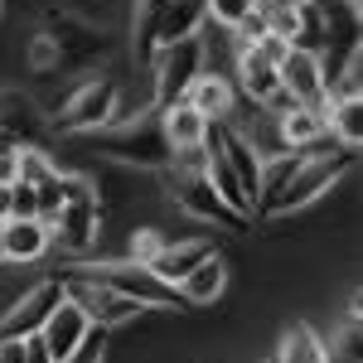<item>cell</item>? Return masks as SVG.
I'll list each match as a JSON object with an SVG mask.
<instances>
[{"label": "cell", "mask_w": 363, "mask_h": 363, "mask_svg": "<svg viewBox=\"0 0 363 363\" xmlns=\"http://www.w3.org/2000/svg\"><path fill=\"white\" fill-rule=\"evenodd\" d=\"M97 150L121 160V165H140V169H169L174 165V145L165 140L160 112L131 116V121H116L107 131H97Z\"/></svg>", "instance_id": "6da1fadb"}, {"label": "cell", "mask_w": 363, "mask_h": 363, "mask_svg": "<svg viewBox=\"0 0 363 363\" xmlns=\"http://www.w3.org/2000/svg\"><path fill=\"white\" fill-rule=\"evenodd\" d=\"M354 155L359 150H335V155H301V165H296V174L286 179V189L277 194V203H272V218L277 213H296V208H306V203H315L320 194H330L339 179L354 169Z\"/></svg>", "instance_id": "7a4b0ae2"}, {"label": "cell", "mask_w": 363, "mask_h": 363, "mask_svg": "<svg viewBox=\"0 0 363 363\" xmlns=\"http://www.w3.org/2000/svg\"><path fill=\"white\" fill-rule=\"evenodd\" d=\"M73 277L83 281H97V286H112L121 296H131L140 306H179V291L160 281L145 262H107V267H78Z\"/></svg>", "instance_id": "3957f363"}, {"label": "cell", "mask_w": 363, "mask_h": 363, "mask_svg": "<svg viewBox=\"0 0 363 363\" xmlns=\"http://www.w3.org/2000/svg\"><path fill=\"white\" fill-rule=\"evenodd\" d=\"M203 73V39L189 34V39H169L155 49V102L169 107V102H184V92Z\"/></svg>", "instance_id": "277c9868"}, {"label": "cell", "mask_w": 363, "mask_h": 363, "mask_svg": "<svg viewBox=\"0 0 363 363\" xmlns=\"http://www.w3.org/2000/svg\"><path fill=\"white\" fill-rule=\"evenodd\" d=\"M165 179H169V194H174V203H179L184 213H194V218H203V223H228L233 233H242V228H247V213L228 208L223 199H218V189L203 179V169H189V174H174V169H165Z\"/></svg>", "instance_id": "5b68a950"}, {"label": "cell", "mask_w": 363, "mask_h": 363, "mask_svg": "<svg viewBox=\"0 0 363 363\" xmlns=\"http://www.w3.org/2000/svg\"><path fill=\"white\" fill-rule=\"evenodd\" d=\"M44 39L54 44L58 54V73L63 68H87V63H97V58L107 54V39H102V29L83 25V20H73V15H49L44 20Z\"/></svg>", "instance_id": "8992f818"}, {"label": "cell", "mask_w": 363, "mask_h": 363, "mask_svg": "<svg viewBox=\"0 0 363 363\" xmlns=\"http://www.w3.org/2000/svg\"><path fill=\"white\" fill-rule=\"evenodd\" d=\"M112 116H116V83L112 78H92V83H83L68 97L58 126H63L68 136H78V131H102Z\"/></svg>", "instance_id": "52a82bcc"}, {"label": "cell", "mask_w": 363, "mask_h": 363, "mask_svg": "<svg viewBox=\"0 0 363 363\" xmlns=\"http://www.w3.org/2000/svg\"><path fill=\"white\" fill-rule=\"evenodd\" d=\"M63 296H73L78 306H83V315L92 320V330H112V325H126L131 315H140V301H131V296H121V291H112V286H97V281H83L73 277L68 286H63Z\"/></svg>", "instance_id": "ba28073f"}, {"label": "cell", "mask_w": 363, "mask_h": 363, "mask_svg": "<svg viewBox=\"0 0 363 363\" xmlns=\"http://www.w3.org/2000/svg\"><path fill=\"white\" fill-rule=\"evenodd\" d=\"M63 301V281H39L34 291H25L15 306L0 315V339H29L39 335V325L49 320V310Z\"/></svg>", "instance_id": "9c48e42d"}, {"label": "cell", "mask_w": 363, "mask_h": 363, "mask_svg": "<svg viewBox=\"0 0 363 363\" xmlns=\"http://www.w3.org/2000/svg\"><path fill=\"white\" fill-rule=\"evenodd\" d=\"M277 73H281V87H286L301 107H320V102L330 97L325 63H320V54H310V49H291V54L277 63Z\"/></svg>", "instance_id": "30bf717a"}, {"label": "cell", "mask_w": 363, "mask_h": 363, "mask_svg": "<svg viewBox=\"0 0 363 363\" xmlns=\"http://www.w3.org/2000/svg\"><path fill=\"white\" fill-rule=\"evenodd\" d=\"M87 330H92V320L83 315V306L73 301V296H63L54 310H49V320L39 325V339H44V349H49V359L63 363L78 344L87 339Z\"/></svg>", "instance_id": "8fae6325"}, {"label": "cell", "mask_w": 363, "mask_h": 363, "mask_svg": "<svg viewBox=\"0 0 363 363\" xmlns=\"http://www.w3.org/2000/svg\"><path fill=\"white\" fill-rule=\"evenodd\" d=\"M97 223H102L97 194L68 199V203L58 208V218H54V228H49V238H58V242H63V252H87V247H92V238H97Z\"/></svg>", "instance_id": "7c38bea8"}, {"label": "cell", "mask_w": 363, "mask_h": 363, "mask_svg": "<svg viewBox=\"0 0 363 363\" xmlns=\"http://www.w3.org/2000/svg\"><path fill=\"white\" fill-rule=\"evenodd\" d=\"M208 140H213V145H218V150L228 155V165H233V174L242 179V189H247V199L257 203V179H262V155H257V150H252V145H247L242 136H238L233 126H223V121H218V126L208 121Z\"/></svg>", "instance_id": "4fadbf2b"}, {"label": "cell", "mask_w": 363, "mask_h": 363, "mask_svg": "<svg viewBox=\"0 0 363 363\" xmlns=\"http://www.w3.org/2000/svg\"><path fill=\"white\" fill-rule=\"evenodd\" d=\"M213 252H218V247H213V242H203V238H189V242H165V252L150 262V272H155L160 281H169V286H179V281L189 277L203 257H213Z\"/></svg>", "instance_id": "5bb4252c"}, {"label": "cell", "mask_w": 363, "mask_h": 363, "mask_svg": "<svg viewBox=\"0 0 363 363\" xmlns=\"http://www.w3.org/2000/svg\"><path fill=\"white\" fill-rule=\"evenodd\" d=\"M203 145H208V150H203V179L218 189V199H223L228 208H238V213H252V199H247V189H242V179L233 174L228 155H223V150H218V145H213L208 136H203Z\"/></svg>", "instance_id": "9a60e30c"}, {"label": "cell", "mask_w": 363, "mask_h": 363, "mask_svg": "<svg viewBox=\"0 0 363 363\" xmlns=\"http://www.w3.org/2000/svg\"><path fill=\"white\" fill-rule=\"evenodd\" d=\"M160 126H165V140L174 145V150H199L203 136H208V116H199L189 102L160 107Z\"/></svg>", "instance_id": "2e32d148"}, {"label": "cell", "mask_w": 363, "mask_h": 363, "mask_svg": "<svg viewBox=\"0 0 363 363\" xmlns=\"http://www.w3.org/2000/svg\"><path fill=\"white\" fill-rule=\"evenodd\" d=\"M54 238H49V223L39 218H5V262H34L44 257Z\"/></svg>", "instance_id": "e0dca14e"}, {"label": "cell", "mask_w": 363, "mask_h": 363, "mask_svg": "<svg viewBox=\"0 0 363 363\" xmlns=\"http://www.w3.org/2000/svg\"><path fill=\"white\" fill-rule=\"evenodd\" d=\"M223 281H228L223 257L213 252V257H203V262H199V267L179 281L174 291H179V301H189V306H208V301H218V296H223Z\"/></svg>", "instance_id": "ac0fdd59"}, {"label": "cell", "mask_w": 363, "mask_h": 363, "mask_svg": "<svg viewBox=\"0 0 363 363\" xmlns=\"http://www.w3.org/2000/svg\"><path fill=\"white\" fill-rule=\"evenodd\" d=\"M238 78H242V87H247L252 102H272L281 92V73L272 58H262L257 49H242L238 54Z\"/></svg>", "instance_id": "d6986e66"}, {"label": "cell", "mask_w": 363, "mask_h": 363, "mask_svg": "<svg viewBox=\"0 0 363 363\" xmlns=\"http://www.w3.org/2000/svg\"><path fill=\"white\" fill-rule=\"evenodd\" d=\"M320 112H325V131H335L349 150H359V140H363V107H359V97H325L320 102Z\"/></svg>", "instance_id": "ffe728a7"}, {"label": "cell", "mask_w": 363, "mask_h": 363, "mask_svg": "<svg viewBox=\"0 0 363 363\" xmlns=\"http://www.w3.org/2000/svg\"><path fill=\"white\" fill-rule=\"evenodd\" d=\"M184 102L194 107L199 116H228L233 112V87H228V78H218V73H199L194 83H189V92H184Z\"/></svg>", "instance_id": "44dd1931"}, {"label": "cell", "mask_w": 363, "mask_h": 363, "mask_svg": "<svg viewBox=\"0 0 363 363\" xmlns=\"http://www.w3.org/2000/svg\"><path fill=\"white\" fill-rule=\"evenodd\" d=\"M203 20H208V5H203V0H169V5H165V20H160V44L199 34Z\"/></svg>", "instance_id": "7402d4cb"}, {"label": "cell", "mask_w": 363, "mask_h": 363, "mask_svg": "<svg viewBox=\"0 0 363 363\" xmlns=\"http://www.w3.org/2000/svg\"><path fill=\"white\" fill-rule=\"evenodd\" d=\"M169 0H136V58L150 63L160 49V20H165Z\"/></svg>", "instance_id": "603a6c76"}, {"label": "cell", "mask_w": 363, "mask_h": 363, "mask_svg": "<svg viewBox=\"0 0 363 363\" xmlns=\"http://www.w3.org/2000/svg\"><path fill=\"white\" fill-rule=\"evenodd\" d=\"M277 363H325V339L315 335L310 325H296V330H286V339H281Z\"/></svg>", "instance_id": "cb8c5ba5"}, {"label": "cell", "mask_w": 363, "mask_h": 363, "mask_svg": "<svg viewBox=\"0 0 363 363\" xmlns=\"http://www.w3.org/2000/svg\"><path fill=\"white\" fill-rule=\"evenodd\" d=\"M281 136L291 140V145L320 140L325 136V112H320V107H291V112L281 116Z\"/></svg>", "instance_id": "d4e9b609"}, {"label": "cell", "mask_w": 363, "mask_h": 363, "mask_svg": "<svg viewBox=\"0 0 363 363\" xmlns=\"http://www.w3.org/2000/svg\"><path fill=\"white\" fill-rule=\"evenodd\" d=\"M10 165H15L10 179H25V184H44V179L54 174V160H49L39 145H10Z\"/></svg>", "instance_id": "484cf974"}, {"label": "cell", "mask_w": 363, "mask_h": 363, "mask_svg": "<svg viewBox=\"0 0 363 363\" xmlns=\"http://www.w3.org/2000/svg\"><path fill=\"white\" fill-rule=\"evenodd\" d=\"M325 363H363V330L359 315H349V325L325 344Z\"/></svg>", "instance_id": "4316f807"}, {"label": "cell", "mask_w": 363, "mask_h": 363, "mask_svg": "<svg viewBox=\"0 0 363 363\" xmlns=\"http://www.w3.org/2000/svg\"><path fill=\"white\" fill-rule=\"evenodd\" d=\"M203 5H208V20H218V25H228V29H238L252 10H257L252 0H203Z\"/></svg>", "instance_id": "83f0119b"}, {"label": "cell", "mask_w": 363, "mask_h": 363, "mask_svg": "<svg viewBox=\"0 0 363 363\" xmlns=\"http://www.w3.org/2000/svg\"><path fill=\"white\" fill-rule=\"evenodd\" d=\"M160 252H165V238H160L155 228H140L136 238H131V262H145V267H150Z\"/></svg>", "instance_id": "f1b7e54d"}, {"label": "cell", "mask_w": 363, "mask_h": 363, "mask_svg": "<svg viewBox=\"0 0 363 363\" xmlns=\"http://www.w3.org/2000/svg\"><path fill=\"white\" fill-rule=\"evenodd\" d=\"M335 97H359L363 92V58H359V49L349 54V63H344V83L339 87H330Z\"/></svg>", "instance_id": "f546056e"}, {"label": "cell", "mask_w": 363, "mask_h": 363, "mask_svg": "<svg viewBox=\"0 0 363 363\" xmlns=\"http://www.w3.org/2000/svg\"><path fill=\"white\" fill-rule=\"evenodd\" d=\"M34 208H39V194H34V184L15 179V203H10V218H34Z\"/></svg>", "instance_id": "4dcf8cb0"}, {"label": "cell", "mask_w": 363, "mask_h": 363, "mask_svg": "<svg viewBox=\"0 0 363 363\" xmlns=\"http://www.w3.org/2000/svg\"><path fill=\"white\" fill-rule=\"evenodd\" d=\"M63 363H102V330H87V339Z\"/></svg>", "instance_id": "1f68e13d"}, {"label": "cell", "mask_w": 363, "mask_h": 363, "mask_svg": "<svg viewBox=\"0 0 363 363\" xmlns=\"http://www.w3.org/2000/svg\"><path fill=\"white\" fill-rule=\"evenodd\" d=\"M242 49H257V54L272 58V63H281V58L291 54V44H286L281 34H262V39H252V44H242Z\"/></svg>", "instance_id": "d6a6232c"}, {"label": "cell", "mask_w": 363, "mask_h": 363, "mask_svg": "<svg viewBox=\"0 0 363 363\" xmlns=\"http://www.w3.org/2000/svg\"><path fill=\"white\" fill-rule=\"evenodd\" d=\"M29 63H34V68H54V63H58L54 44H49V39H44V34H39V39H34V49H29Z\"/></svg>", "instance_id": "836d02e7"}, {"label": "cell", "mask_w": 363, "mask_h": 363, "mask_svg": "<svg viewBox=\"0 0 363 363\" xmlns=\"http://www.w3.org/2000/svg\"><path fill=\"white\" fill-rule=\"evenodd\" d=\"M238 34H242V44H252V39H262V34H267V15H262V10H252L247 20L238 25Z\"/></svg>", "instance_id": "e575fe53"}, {"label": "cell", "mask_w": 363, "mask_h": 363, "mask_svg": "<svg viewBox=\"0 0 363 363\" xmlns=\"http://www.w3.org/2000/svg\"><path fill=\"white\" fill-rule=\"evenodd\" d=\"M0 363H25V339H0Z\"/></svg>", "instance_id": "d590c367"}, {"label": "cell", "mask_w": 363, "mask_h": 363, "mask_svg": "<svg viewBox=\"0 0 363 363\" xmlns=\"http://www.w3.org/2000/svg\"><path fill=\"white\" fill-rule=\"evenodd\" d=\"M25 363H54V359H49V349H44V339H39V335H29V339H25Z\"/></svg>", "instance_id": "8d00e7d4"}, {"label": "cell", "mask_w": 363, "mask_h": 363, "mask_svg": "<svg viewBox=\"0 0 363 363\" xmlns=\"http://www.w3.org/2000/svg\"><path fill=\"white\" fill-rule=\"evenodd\" d=\"M10 203H15V179L5 174V179H0V223L10 218Z\"/></svg>", "instance_id": "74e56055"}, {"label": "cell", "mask_w": 363, "mask_h": 363, "mask_svg": "<svg viewBox=\"0 0 363 363\" xmlns=\"http://www.w3.org/2000/svg\"><path fill=\"white\" fill-rule=\"evenodd\" d=\"M0 262H5V223H0Z\"/></svg>", "instance_id": "f35d334b"}, {"label": "cell", "mask_w": 363, "mask_h": 363, "mask_svg": "<svg viewBox=\"0 0 363 363\" xmlns=\"http://www.w3.org/2000/svg\"><path fill=\"white\" fill-rule=\"evenodd\" d=\"M277 5H301V0H277Z\"/></svg>", "instance_id": "ab89813d"}, {"label": "cell", "mask_w": 363, "mask_h": 363, "mask_svg": "<svg viewBox=\"0 0 363 363\" xmlns=\"http://www.w3.org/2000/svg\"><path fill=\"white\" fill-rule=\"evenodd\" d=\"M0 150H5V145H0Z\"/></svg>", "instance_id": "60d3db41"}]
</instances>
